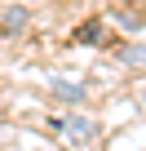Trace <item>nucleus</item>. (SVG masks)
Instances as JSON below:
<instances>
[{
  "instance_id": "7ed1b4c3",
  "label": "nucleus",
  "mask_w": 146,
  "mask_h": 151,
  "mask_svg": "<svg viewBox=\"0 0 146 151\" xmlns=\"http://www.w3.org/2000/svg\"><path fill=\"white\" fill-rule=\"evenodd\" d=\"M22 27H27V9L22 5H14L9 14H0V31H5V36H18Z\"/></svg>"
},
{
  "instance_id": "39448f33",
  "label": "nucleus",
  "mask_w": 146,
  "mask_h": 151,
  "mask_svg": "<svg viewBox=\"0 0 146 151\" xmlns=\"http://www.w3.org/2000/svg\"><path fill=\"white\" fill-rule=\"evenodd\" d=\"M120 62L124 67H146V45H124L120 49Z\"/></svg>"
},
{
  "instance_id": "f257e3e1",
  "label": "nucleus",
  "mask_w": 146,
  "mask_h": 151,
  "mask_svg": "<svg viewBox=\"0 0 146 151\" xmlns=\"http://www.w3.org/2000/svg\"><path fill=\"white\" fill-rule=\"evenodd\" d=\"M53 129H66L71 138H93V133H98V124H93L89 116H80V111H71L66 120H53Z\"/></svg>"
},
{
  "instance_id": "f03ea898",
  "label": "nucleus",
  "mask_w": 146,
  "mask_h": 151,
  "mask_svg": "<svg viewBox=\"0 0 146 151\" xmlns=\"http://www.w3.org/2000/svg\"><path fill=\"white\" fill-rule=\"evenodd\" d=\"M71 40H75V45H102V22H98V18L80 22L75 31H71Z\"/></svg>"
},
{
  "instance_id": "20e7f679",
  "label": "nucleus",
  "mask_w": 146,
  "mask_h": 151,
  "mask_svg": "<svg viewBox=\"0 0 146 151\" xmlns=\"http://www.w3.org/2000/svg\"><path fill=\"white\" fill-rule=\"evenodd\" d=\"M49 89L58 93V98H66V102H84V85H71V80H49Z\"/></svg>"
}]
</instances>
